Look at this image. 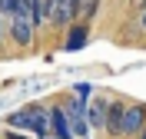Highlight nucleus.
<instances>
[{
  "label": "nucleus",
  "instance_id": "obj_9",
  "mask_svg": "<svg viewBox=\"0 0 146 139\" xmlns=\"http://www.w3.org/2000/svg\"><path fill=\"white\" fill-rule=\"evenodd\" d=\"M30 20L36 23V30L46 23V0H30Z\"/></svg>",
  "mask_w": 146,
  "mask_h": 139
},
{
  "label": "nucleus",
  "instance_id": "obj_4",
  "mask_svg": "<svg viewBox=\"0 0 146 139\" xmlns=\"http://www.w3.org/2000/svg\"><path fill=\"white\" fill-rule=\"evenodd\" d=\"M90 43V23L83 20V23H70L66 27V40H63V50L66 53H76L83 46Z\"/></svg>",
  "mask_w": 146,
  "mask_h": 139
},
{
  "label": "nucleus",
  "instance_id": "obj_11",
  "mask_svg": "<svg viewBox=\"0 0 146 139\" xmlns=\"http://www.w3.org/2000/svg\"><path fill=\"white\" fill-rule=\"evenodd\" d=\"M96 7H100V0H83V3H80V17L90 23V20H93V13H96Z\"/></svg>",
  "mask_w": 146,
  "mask_h": 139
},
{
  "label": "nucleus",
  "instance_id": "obj_8",
  "mask_svg": "<svg viewBox=\"0 0 146 139\" xmlns=\"http://www.w3.org/2000/svg\"><path fill=\"white\" fill-rule=\"evenodd\" d=\"M123 113H126V103H119V99L110 103V109H106V132L113 139L123 136Z\"/></svg>",
  "mask_w": 146,
  "mask_h": 139
},
{
  "label": "nucleus",
  "instance_id": "obj_1",
  "mask_svg": "<svg viewBox=\"0 0 146 139\" xmlns=\"http://www.w3.org/2000/svg\"><path fill=\"white\" fill-rule=\"evenodd\" d=\"M7 123H10V129H30L40 139L53 136V132H50V109H43V106H23V109H17Z\"/></svg>",
  "mask_w": 146,
  "mask_h": 139
},
{
  "label": "nucleus",
  "instance_id": "obj_2",
  "mask_svg": "<svg viewBox=\"0 0 146 139\" xmlns=\"http://www.w3.org/2000/svg\"><path fill=\"white\" fill-rule=\"evenodd\" d=\"M83 0H46V23L53 30H66L70 23H76Z\"/></svg>",
  "mask_w": 146,
  "mask_h": 139
},
{
  "label": "nucleus",
  "instance_id": "obj_15",
  "mask_svg": "<svg viewBox=\"0 0 146 139\" xmlns=\"http://www.w3.org/2000/svg\"><path fill=\"white\" fill-rule=\"evenodd\" d=\"M0 17H3V13H0ZM0 40H3V30H0Z\"/></svg>",
  "mask_w": 146,
  "mask_h": 139
},
{
  "label": "nucleus",
  "instance_id": "obj_7",
  "mask_svg": "<svg viewBox=\"0 0 146 139\" xmlns=\"http://www.w3.org/2000/svg\"><path fill=\"white\" fill-rule=\"evenodd\" d=\"M106 109H110V103L100 99V96H93V99L86 103V119H90V129H106Z\"/></svg>",
  "mask_w": 146,
  "mask_h": 139
},
{
  "label": "nucleus",
  "instance_id": "obj_5",
  "mask_svg": "<svg viewBox=\"0 0 146 139\" xmlns=\"http://www.w3.org/2000/svg\"><path fill=\"white\" fill-rule=\"evenodd\" d=\"M50 132H53V139H76L63 106H50Z\"/></svg>",
  "mask_w": 146,
  "mask_h": 139
},
{
  "label": "nucleus",
  "instance_id": "obj_10",
  "mask_svg": "<svg viewBox=\"0 0 146 139\" xmlns=\"http://www.w3.org/2000/svg\"><path fill=\"white\" fill-rule=\"evenodd\" d=\"M73 90H76V99L80 103H90L93 96H96V93H93V83H76Z\"/></svg>",
  "mask_w": 146,
  "mask_h": 139
},
{
  "label": "nucleus",
  "instance_id": "obj_6",
  "mask_svg": "<svg viewBox=\"0 0 146 139\" xmlns=\"http://www.w3.org/2000/svg\"><path fill=\"white\" fill-rule=\"evenodd\" d=\"M146 126V106H126L123 113V136H139V129Z\"/></svg>",
  "mask_w": 146,
  "mask_h": 139
},
{
  "label": "nucleus",
  "instance_id": "obj_3",
  "mask_svg": "<svg viewBox=\"0 0 146 139\" xmlns=\"http://www.w3.org/2000/svg\"><path fill=\"white\" fill-rule=\"evenodd\" d=\"M7 33L17 46H30L36 37V23L30 20V13H13V17H7Z\"/></svg>",
  "mask_w": 146,
  "mask_h": 139
},
{
  "label": "nucleus",
  "instance_id": "obj_12",
  "mask_svg": "<svg viewBox=\"0 0 146 139\" xmlns=\"http://www.w3.org/2000/svg\"><path fill=\"white\" fill-rule=\"evenodd\" d=\"M139 27L146 30V3H143V7H139Z\"/></svg>",
  "mask_w": 146,
  "mask_h": 139
},
{
  "label": "nucleus",
  "instance_id": "obj_13",
  "mask_svg": "<svg viewBox=\"0 0 146 139\" xmlns=\"http://www.w3.org/2000/svg\"><path fill=\"white\" fill-rule=\"evenodd\" d=\"M7 139H27V136H23V132H10Z\"/></svg>",
  "mask_w": 146,
  "mask_h": 139
},
{
  "label": "nucleus",
  "instance_id": "obj_14",
  "mask_svg": "<svg viewBox=\"0 0 146 139\" xmlns=\"http://www.w3.org/2000/svg\"><path fill=\"white\" fill-rule=\"evenodd\" d=\"M136 139H146V126H143V129H139V136H136Z\"/></svg>",
  "mask_w": 146,
  "mask_h": 139
}]
</instances>
